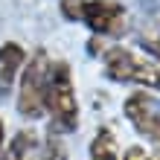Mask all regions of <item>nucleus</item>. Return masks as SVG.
<instances>
[{
  "label": "nucleus",
  "mask_w": 160,
  "mask_h": 160,
  "mask_svg": "<svg viewBox=\"0 0 160 160\" xmlns=\"http://www.w3.org/2000/svg\"><path fill=\"white\" fill-rule=\"evenodd\" d=\"M44 111H50L52 117V131L70 134L79 128V96H76V84H73V73L67 61H50Z\"/></svg>",
  "instance_id": "f257e3e1"
},
{
  "label": "nucleus",
  "mask_w": 160,
  "mask_h": 160,
  "mask_svg": "<svg viewBox=\"0 0 160 160\" xmlns=\"http://www.w3.org/2000/svg\"><path fill=\"white\" fill-rule=\"evenodd\" d=\"M102 64L105 76L119 84H137L146 90H160V67L125 47H105L102 50Z\"/></svg>",
  "instance_id": "f03ea898"
},
{
  "label": "nucleus",
  "mask_w": 160,
  "mask_h": 160,
  "mask_svg": "<svg viewBox=\"0 0 160 160\" xmlns=\"http://www.w3.org/2000/svg\"><path fill=\"white\" fill-rule=\"evenodd\" d=\"M47 76H50V55L47 50H35L32 58H26L21 70V88H18V114L23 119H41L44 117V93Z\"/></svg>",
  "instance_id": "7ed1b4c3"
},
{
  "label": "nucleus",
  "mask_w": 160,
  "mask_h": 160,
  "mask_svg": "<svg viewBox=\"0 0 160 160\" xmlns=\"http://www.w3.org/2000/svg\"><path fill=\"white\" fill-rule=\"evenodd\" d=\"M122 114L140 137L160 148V96H154L152 90H137L122 102Z\"/></svg>",
  "instance_id": "20e7f679"
},
{
  "label": "nucleus",
  "mask_w": 160,
  "mask_h": 160,
  "mask_svg": "<svg viewBox=\"0 0 160 160\" xmlns=\"http://www.w3.org/2000/svg\"><path fill=\"white\" fill-rule=\"evenodd\" d=\"M79 21L88 26L93 35L111 38V35H122L125 32L128 12H125L122 3H117V0H84Z\"/></svg>",
  "instance_id": "39448f33"
},
{
  "label": "nucleus",
  "mask_w": 160,
  "mask_h": 160,
  "mask_svg": "<svg viewBox=\"0 0 160 160\" xmlns=\"http://www.w3.org/2000/svg\"><path fill=\"white\" fill-rule=\"evenodd\" d=\"M26 64V50L18 41H6L0 47V96H9Z\"/></svg>",
  "instance_id": "423d86ee"
},
{
  "label": "nucleus",
  "mask_w": 160,
  "mask_h": 160,
  "mask_svg": "<svg viewBox=\"0 0 160 160\" xmlns=\"http://www.w3.org/2000/svg\"><path fill=\"white\" fill-rule=\"evenodd\" d=\"M0 160H41V137L35 128H21L0 152Z\"/></svg>",
  "instance_id": "0eeeda50"
},
{
  "label": "nucleus",
  "mask_w": 160,
  "mask_h": 160,
  "mask_svg": "<svg viewBox=\"0 0 160 160\" xmlns=\"http://www.w3.org/2000/svg\"><path fill=\"white\" fill-rule=\"evenodd\" d=\"M90 160H119L117 134L111 128H99L90 140Z\"/></svg>",
  "instance_id": "6e6552de"
},
{
  "label": "nucleus",
  "mask_w": 160,
  "mask_h": 160,
  "mask_svg": "<svg viewBox=\"0 0 160 160\" xmlns=\"http://www.w3.org/2000/svg\"><path fill=\"white\" fill-rule=\"evenodd\" d=\"M41 160H67L64 143H61L58 137H50L47 143H41Z\"/></svg>",
  "instance_id": "1a4fd4ad"
},
{
  "label": "nucleus",
  "mask_w": 160,
  "mask_h": 160,
  "mask_svg": "<svg viewBox=\"0 0 160 160\" xmlns=\"http://www.w3.org/2000/svg\"><path fill=\"white\" fill-rule=\"evenodd\" d=\"M82 6H84V0H61V3H58L61 18H64V21H73V23H76L79 18H82Z\"/></svg>",
  "instance_id": "9d476101"
},
{
  "label": "nucleus",
  "mask_w": 160,
  "mask_h": 160,
  "mask_svg": "<svg viewBox=\"0 0 160 160\" xmlns=\"http://www.w3.org/2000/svg\"><path fill=\"white\" fill-rule=\"evenodd\" d=\"M119 160H160V154H152V152L143 148V146H128L125 154H122Z\"/></svg>",
  "instance_id": "9b49d317"
},
{
  "label": "nucleus",
  "mask_w": 160,
  "mask_h": 160,
  "mask_svg": "<svg viewBox=\"0 0 160 160\" xmlns=\"http://www.w3.org/2000/svg\"><path fill=\"white\" fill-rule=\"evenodd\" d=\"M143 47H146V52H152L154 58H157V64H160V29L143 35Z\"/></svg>",
  "instance_id": "f8f14e48"
},
{
  "label": "nucleus",
  "mask_w": 160,
  "mask_h": 160,
  "mask_svg": "<svg viewBox=\"0 0 160 160\" xmlns=\"http://www.w3.org/2000/svg\"><path fill=\"white\" fill-rule=\"evenodd\" d=\"M3 143H6V128H3V119H0V152H3Z\"/></svg>",
  "instance_id": "ddd939ff"
}]
</instances>
